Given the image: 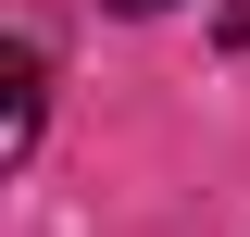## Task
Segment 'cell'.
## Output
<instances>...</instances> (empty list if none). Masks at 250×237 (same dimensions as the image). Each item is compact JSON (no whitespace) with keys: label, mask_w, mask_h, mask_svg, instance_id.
<instances>
[{"label":"cell","mask_w":250,"mask_h":237,"mask_svg":"<svg viewBox=\"0 0 250 237\" xmlns=\"http://www.w3.org/2000/svg\"><path fill=\"white\" fill-rule=\"evenodd\" d=\"M113 13H175V0H113Z\"/></svg>","instance_id":"7a4b0ae2"},{"label":"cell","mask_w":250,"mask_h":237,"mask_svg":"<svg viewBox=\"0 0 250 237\" xmlns=\"http://www.w3.org/2000/svg\"><path fill=\"white\" fill-rule=\"evenodd\" d=\"M0 88H13V100H0V162H25V150H38V50L0 62Z\"/></svg>","instance_id":"6da1fadb"}]
</instances>
